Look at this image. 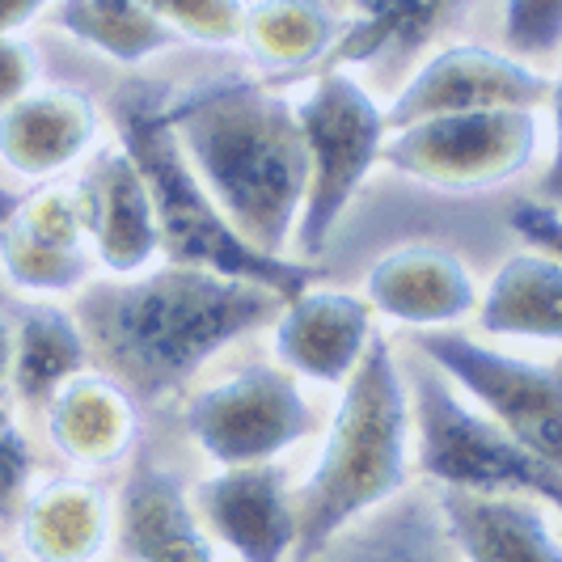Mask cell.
<instances>
[{"label":"cell","mask_w":562,"mask_h":562,"mask_svg":"<svg viewBox=\"0 0 562 562\" xmlns=\"http://www.w3.org/2000/svg\"><path fill=\"white\" fill-rule=\"evenodd\" d=\"M283 296L216 271L153 262L140 276L85 283L77 326L89 356L132 397H166L258 326H271Z\"/></svg>","instance_id":"cell-1"},{"label":"cell","mask_w":562,"mask_h":562,"mask_svg":"<svg viewBox=\"0 0 562 562\" xmlns=\"http://www.w3.org/2000/svg\"><path fill=\"white\" fill-rule=\"evenodd\" d=\"M199 187L254 250L288 258L310 161L292 102L267 81H212L161 106Z\"/></svg>","instance_id":"cell-2"},{"label":"cell","mask_w":562,"mask_h":562,"mask_svg":"<svg viewBox=\"0 0 562 562\" xmlns=\"http://www.w3.org/2000/svg\"><path fill=\"white\" fill-rule=\"evenodd\" d=\"M415 482L411 465V397L394 342L372 335L356 372L338 385L335 415L313 465L296 479V554L317 559L330 541L372 512L394 504Z\"/></svg>","instance_id":"cell-3"},{"label":"cell","mask_w":562,"mask_h":562,"mask_svg":"<svg viewBox=\"0 0 562 562\" xmlns=\"http://www.w3.org/2000/svg\"><path fill=\"white\" fill-rule=\"evenodd\" d=\"M161 106H166V98H157L153 89H136L119 102V140H123L119 148L136 161L144 187H148L161 258L178 262V267H199V271H216L228 280L271 288L283 301L305 292L317 271L310 262L254 250L250 241L228 225L216 199L199 187L187 157L178 153V140L169 132Z\"/></svg>","instance_id":"cell-4"},{"label":"cell","mask_w":562,"mask_h":562,"mask_svg":"<svg viewBox=\"0 0 562 562\" xmlns=\"http://www.w3.org/2000/svg\"><path fill=\"white\" fill-rule=\"evenodd\" d=\"M402 372L411 397V465L431 491L529 495L559 507V461H546L529 445H520L423 360H411Z\"/></svg>","instance_id":"cell-5"},{"label":"cell","mask_w":562,"mask_h":562,"mask_svg":"<svg viewBox=\"0 0 562 562\" xmlns=\"http://www.w3.org/2000/svg\"><path fill=\"white\" fill-rule=\"evenodd\" d=\"M292 111L301 123L305 161H310L305 203H301L292 241L301 250V262H313L326 250L351 199L360 195L372 166L381 161V144L390 136V127L376 98L347 68L313 72L310 93Z\"/></svg>","instance_id":"cell-6"},{"label":"cell","mask_w":562,"mask_h":562,"mask_svg":"<svg viewBox=\"0 0 562 562\" xmlns=\"http://www.w3.org/2000/svg\"><path fill=\"white\" fill-rule=\"evenodd\" d=\"M550 144V119L525 106L461 111L397 127L381 144V161L436 191H491L529 173Z\"/></svg>","instance_id":"cell-7"},{"label":"cell","mask_w":562,"mask_h":562,"mask_svg":"<svg viewBox=\"0 0 562 562\" xmlns=\"http://www.w3.org/2000/svg\"><path fill=\"white\" fill-rule=\"evenodd\" d=\"M411 347L457 394L512 431L537 457L562 465V376L554 360L512 356L461 330H411Z\"/></svg>","instance_id":"cell-8"},{"label":"cell","mask_w":562,"mask_h":562,"mask_svg":"<svg viewBox=\"0 0 562 562\" xmlns=\"http://www.w3.org/2000/svg\"><path fill=\"white\" fill-rule=\"evenodd\" d=\"M182 427L216 470L267 465L310 440L317 411L292 372L280 364H246L187 397Z\"/></svg>","instance_id":"cell-9"},{"label":"cell","mask_w":562,"mask_h":562,"mask_svg":"<svg viewBox=\"0 0 562 562\" xmlns=\"http://www.w3.org/2000/svg\"><path fill=\"white\" fill-rule=\"evenodd\" d=\"M550 98H554L550 72H537L533 64L479 47V43H457V47L436 52L402 85V93L385 106V127L397 132V127H411L436 114L499 111V106L541 111Z\"/></svg>","instance_id":"cell-10"},{"label":"cell","mask_w":562,"mask_h":562,"mask_svg":"<svg viewBox=\"0 0 562 562\" xmlns=\"http://www.w3.org/2000/svg\"><path fill=\"white\" fill-rule=\"evenodd\" d=\"M191 504L212 546L237 562H292L296 554V479L283 461L212 470L195 482Z\"/></svg>","instance_id":"cell-11"},{"label":"cell","mask_w":562,"mask_h":562,"mask_svg":"<svg viewBox=\"0 0 562 562\" xmlns=\"http://www.w3.org/2000/svg\"><path fill=\"white\" fill-rule=\"evenodd\" d=\"M111 546L123 562H221L191 504V486L153 452H132L114 495Z\"/></svg>","instance_id":"cell-12"},{"label":"cell","mask_w":562,"mask_h":562,"mask_svg":"<svg viewBox=\"0 0 562 562\" xmlns=\"http://www.w3.org/2000/svg\"><path fill=\"white\" fill-rule=\"evenodd\" d=\"M81 207L68 182H43L18 199L13 216L0 225V271L18 292L64 296L89 283Z\"/></svg>","instance_id":"cell-13"},{"label":"cell","mask_w":562,"mask_h":562,"mask_svg":"<svg viewBox=\"0 0 562 562\" xmlns=\"http://www.w3.org/2000/svg\"><path fill=\"white\" fill-rule=\"evenodd\" d=\"M360 301L372 317L406 330H445L474 313L479 283L461 254L436 241H402L368 267Z\"/></svg>","instance_id":"cell-14"},{"label":"cell","mask_w":562,"mask_h":562,"mask_svg":"<svg viewBox=\"0 0 562 562\" xmlns=\"http://www.w3.org/2000/svg\"><path fill=\"white\" fill-rule=\"evenodd\" d=\"M89 258H98L114 280L140 276L161 258L153 199L136 161L123 148H102L72 182Z\"/></svg>","instance_id":"cell-15"},{"label":"cell","mask_w":562,"mask_h":562,"mask_svg":"<svg viewBox=\"0 0 562 562\" xmlns=\"http://www.w3.org/2000/svg\"><path fill=\"white\" fill-rule=\"evenodd\" d=\"M271 351L283 372L313 385H342L368 342L376 335V322L356 292L342 288H305L271 322Z\"/></svg>","instance_id":"cell-16"},{"label":"cell","mask_w":562,"mask_h":562,"mask_svg":"<svg viewBox=\"0 0 562 562\" xmlns=\"http://www.w3.org/2000/svg\"><path fill=\"white\" fill-rule=\"evenodd\" d=\"M431 512L457 562H562L559 507L541 499L431 491Z\"/></svg>","instance_id":"cell-17"},{"label":"cell","mask_w":562,"mask_h":562,"mask_svg":"<svg viewBox=\"0 0 562 562\" xmlns=\"http://www.w3.org/2000/svg\"><path fill=\"white\" fill-rule=\"evenodd\" d=\"M43 423H47L52 449L81 470L123 465L140 449L136 397L106 372L85 368L72 381H64L56 397L43 406Z\"/></svg>","instance_id":"cell-18"},{"label":"cell","mask_w":562,"mask_h":562,"mask_svg":"<svg viewBox=\"0 0 562 562\" xmlns=\"http://www.w3.org/2000/svg\"><path fill=\"white\" fill-rule=\"evenodd\" d=\"M13 525L30 562H102L111 550L114 495L77 474L43 479L26 491Z\"/></svg>","instance_id":"cell-19"},{"label":"cell","mask_w":562,"mask_h":562,"mask_svg":"<svg viewBox=\"0 0 562 562\" xmlns=\"http://www.w3.org/2000/svg\"><path fill=\"white\" fill-rule=\"evenodd\" d=\"M98 106L81 89H30L0 111V161L18 178L52 182L98 140Z\"/></svg>","instance_id":"cell-20"},{"label":"cell","mask_w":562,"mask_h":562,"mask_svg":"<svg viewBox=\"0 0 562 562\" xmlns=\"http://www.w3.org/2000/svg\"><path fill=\"white\" fill-rule=\"evenodd\" d=\"M89 364V347L72 310L52 301H34L13 317V347H9V394L13 406L38 411L56 397L64 381H72Z\"/></svg>","instance_id":"cell-21"},{"label":"cell","mask_w":562,"mask_h":562,"mask_svg":"<svg viewBox=\"0 0 562 562\" xmlns=\"http://www.w3.org/2000/svg\"><path fill=\"white\" fill-rule=\"evenodd\" d=\"M479 326L491 338H529L559 342L562 338V267L559 258L520 250L491 276L479 292Z\"/></svg>","instance_id":"cell-22"},{"label":"cell","mask_w":562,"mask_h":562,"mask_svg":"<svg viewBox=\"0 0 562 562\" xmlns=\"http://www.w3.org/2000/svg\"><path fill=\"white\" fill-rule=\"evenodd\" d=\"M241 38L262 64L280 68L267 85L283 89L322 64L335 47L338 22L322 0H258L246 13Z\"/></svg>","instance_id":"cell-23"},{"label":"cell","mask_w":562,"mask_h":562,"mask_svg":"<svg viewBox=\"0 0 562 562\" xmlns=\"http://www.w3.org/2000/svg\"><path fill=\"white\" fill-rule=\"evenodd\" d=\"M310 562H457L440 537L431 504L397 495L394 504L372 512L356 529L330 541Z\"/></svg>","instance_id":"cell-24"},{"label":"cell","mask_w":562,"mask_h":562,"mask_svg":"<svg viewBox=\"0 0 562 562\" xmlns=\"http://www.w3.org/2000/svg\"><path fill=\"white\" fill-rule=\"evenodd\" d=\"M59 26L119 64H140L169 43L157 0H64Z\"/></svg>","instance_id":"cell-25"},{"label":"cell","mask_w":562,"mask_h":562,"mask_svg":"<svg viewBox=\"0 0 562 562\" xmlns=\"http://www.w3.org/2000/svg\"><path fill=\"white\" fill-rule=\"evenodd\" d=\"M449 9V0H360V22L351 30H342L335 38V47L322 56V68H347L351 59L376 56L381 47H415L419 38L431 34V26L440 22V13Z\"/></svg>","instance_id":"cell-26"},{"label":"cell","mask_w":562,"mask_h":562,"mask_svg":"<svg viewBox=\"0 0 562 562\" xmlns=\"http://www.w3.org/2000/svg\"><path fill=\"white\" fill-rule=\"evenodd\" d=\"M34 486V449L18 423L13 394H0V525H13L18 507Z\"/></svg>","instance_id":"cell-27"},{"label":"cell","mask_w":562,"mask_h":562,"mask_svg":"<svg viewBox=\"0 0 562 562\" xmlns=\"http://www.w3.org/2000/svg\"><path fill=\"white\" fill-rule=\"evenodd\" d=\"M504 38L516 56L550 59L562 38V0H507Z\"/></svg>","instance_id":"cell-28"},{"label":"cell","mask_w":562,"mask_h":562,"mask_svg":"<svg viewBox=\"0 0 562 562\" xmlns=\"http://www.w3.org/2000/svg\"><path fill=\"white\" fill-rule=\"evenodd\" d=\"M166 26H182L199 43H233L246 26L241 0H157Z\"/></svg>","instance_id":"cell-29"},{"label":"cell","mask_w":562,"mask_h":562,"mask_svg":"<svg viewBox=\"0 0 562 562\" xmlns=\"http://www.w3.org/2000/svg\"><path fill=\"white\" fill-rule=\"evenodd\" d=\"M507 221H512V228H516V237L525 241V250L546 254V258H559L562 216H559V203H554V199H520V203H512Z\"/></svg>","instance_id":"cell-30"},{"label":"cell","mask_w":562,"mask_h":562,"mask_svg":"<svg viewBox=\"0 0 562 562\" xmlns=\"http://www.w3.org/2000/svg\"><path fill=\"white\" fill-rule=\"evenodd\" d=\"M38 81V56L26 38L0 34V111H9L18 98H26Z\"/></svg>","instance_id":"cell-31"},{"label":"cell","mask_w":562,"mask_h":562,"mask_svg":"<svg viewBox=\"0 0 562 562\" xmlns=\"http://www.w3.org/2000/svg\"><path fill=\"white\" fill-rule=\"evenodd\" d=\"M43 4L47 0H0V34H13L18 26H26Z\"/></svg>","instance_id":"cell-32"},{"label":"cell","mask_w":562,"mask_h":562,"mask_svg":"<svg viewBox=\"0 0 562 562\" xmlns=\"http://www.w3.org/2000/svg\"><path fill=\"white\" fill-rule=\"evenodd\" d=\"M9 347H13V313L0 310V394H9Z\"/></svg>","instance_id":"cell-33"},{"label":"cell","mask_w":562,"mask_h":562,"mask_svg":"<svg viewBox=\"0 0 562 562\" xmlns=\"http://www.w3.org/2000/svg\"><path fill=\"white\" fill-rule=\"evenodd\" d=\"M18 199L22 195H13V191H0V225L13 216V207H18Z\"/></svg>","instance_id":"cell-34"},{"label":"cell","mask_w":562,"mask_h":562,"mask_svg":"<svg viewBox=\"0 0 562 562\" xmlns=\"http://www.w3.org/2000/svg\"><path fill=\"white\" fill-rule=\"evenodd\" d=\"M0 562H13V559H9V554H4V550H0Z\"/></svg>","instance_id":"cell-35"}]
</instances>
